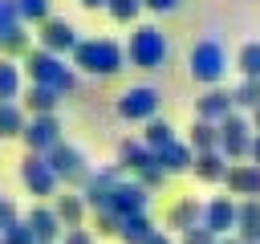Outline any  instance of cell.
<instances>
[{
    "label": "cell",
    "mask_w": 260,
    "mask_h": 244,
    "mask_svg": "<svg viewBox=\"0 0 260 244\" xmlns=\"http://www.w3.org/2000/svg\"><path fill=\"white\" fill-rule=\"evenodd\" d=\"M126 53H130V61H134L138 69H162V61H167L171 45H167L162 28H154V24H138V28L130 33Z\"/></svg>",
    "instance_id": "obj_1"
},
{
    "label": "cell",
    "mask_w": 260,
    "mask_h": 244,
    "mask_svg": "<svg viewBox=\"0 0 260 244\" xmlns=\"http://www.w3.org/2000/svg\"><path fill=\"white\" fill-rule=\"evenodd\" d=\"M223 69H228V53H223V45H219L215 37H203V41L191 49V77L215 85V81L223 77Z\"/></svg>",
    "instance_id": "obj_2"
},
{
    "label": "cell",
    "mask_w": 260,
    "mask_h": 244,
    "mask_svg": "<svg viewBox=\"0 0 260 244\" xmlns=\"http://www.w3.org/2000/svg\"><path fill=\"white\" fill-rule=\"evenodd\" d=\"M77 65L89 69V73H118L122 49L114 41H85V45H77Z\"/></svg>",
    "instance_id": "obj_3"
},
{
    "label": "cell",
    "mask_w": 260,
    "mask_h": 244,
    "mask_svg": "<svg viewBox=\"0 0 260 244\" xmlns=\"http://www.w3.org/2000/svg\"><path fill=\"white\" fill-rule=\"evenodd\" d=\"M158 110V89L154 85H134L118 98V114L130 118V122H150Z\"/></svg>",
    "instance_id": "obj_4"
},
{
    "label": "cell",
    "mask_w": 260,
    "mask_h": 244,
    "mask_svg": "<svg viewBox=\"0 0 260 244\" xmlns=\"http://www.w3.org/2000/svg\"><path fill=\"white\" fill-rule=\"evenodd\" d=\"M252 126L244 122V118H223L219 122V150L228 155V159H240V155H248L252 150V134H248Z\"/></svg>",
    "instance_id": "obj_5"
},
{
    "label": "cell",
    "mask_w": 260,
    "mask_h": 244,
    "mask_svg": "<svg viewBox=\"0 0 260 244\" xmlns=\"http://www.w3.org/2000/svg\"><path fill=\"white\" fill-rule=\"evenodd\" d=\"M146 207V187L142 183H118L114 187V195H110V211H118V216H134V211H142Z\"/></svg>",
    "instance_id": "obj_6"
},
{
    "label": "cell",
    "mask_w": 260,
    "mask_h": 244,
    "mask_svg": "<svg viewBox=\"0 0 260 244\" xmlns=\"http://www.w3.org/2000/svg\"><path fill=\"white\" fill-rule=\"evenodd\" d=\"M203 228L215 232V236L232 232V228H236V203H232V199H211V203L203 207Z\"/></svg>",
    "instance_id": "obj_7"
},
{
    "label": "cell",
    "mask_w": 260,
    "mask_h": 244,
    "mask_svg": "<svg viewBox=\"0 0 260 244\" xmlns=\"http://www.w3.org/2000/svg\"><path fill=\"white\" fill-rule=\"evenodd\" d=\"M232 94H223V89H207L199 102H195V114L203 118V122H223L228 114H232Z\"/></svg>",
    "instance_id": "obj_8"
},
{
    "label": "cell",
    "mask_w": 260,
    "mask_h": 244,
    "mask_svg": "<svg viewBox=\"0 0 260 244\" xmlns=\"http://www.w3.org/2000/svg\"><path fill=\"white\" fill-rule=\"evenodd\" d=\"M228 187H232L236 195H260V163L228 167Z\"/></svg>",
    "instance_id": "obj_9"
},
{
    "label": "cell",
    "mask_w": 260,
    "mask_h": 244,
    "mask_svg": "<svg viewBox=\"0 0 260 244\" xmlns=\"http://www.w3.org/2000/svg\"><path fill=\"white\" fill-rule=\"evenodd\" d=\"M223 159H228L223 150H199V159H195V175L207 179V183L228 179V163H223Z\"/></svg>",
    "instance_id": "obj_10"
},
{
    "label": "cell",
    "mask_w": 260,
    "mask_h": 244,
    "mask_svg": "<svg viewBox=\"0 0 260 244\" xmlns=\"http://www.w3.org/2000/svg\"><path fill=\"white\" fill-rule=\"evenodd\" d=\"M167 224H171V228H179V232H187V228L203 224V203H195V199H183V203H175V207L167 211Z\"/></svg>",
    "instance_id": "obj_11"
},
{
    "label": "cell",
    "mask_w": 260,
    "mask_h": 244,
    "mask_svg": "<svg viewBox=\"0 0 260 244\" xmlns=\"http://www.w3.org/2000/svg\"><path fill=\"white\" fill-rule=\"evenodd\" d=\"M191 163H195V159H191V146H187V142H179V138H175L171 146H162V150H158V167H162V171H187Z\"/></svg>",
    "instance_id": "obj_12"
},
{
    "label": "cell",
    "mask_w": 260,
    "mask_h": 244,
    "mask_svg": "<svg viewBox=\"0 0 260 244\" xmlns=\"http://www.w3.org/2000/svg\"><path fill=\"white\" fill-rule=\"evenodd\" d=\"M118 236H122L126 244H146L154 232H150V220H146L142 211H134V216H122V228H118Z\"/></svg>",
    "instance_id": "obj_13"
},
{
    "label": "cell",
    "mask_w": 260,
    "mask_h": 244,
    "mask_svg": "<svg viewBox=\"0 0 260 244\" xmlns=\"http://www.w3.org/2000/svg\"><path fill=\"white\" fill-rule=\"evenodd\" d=\"M171 142H175V130H171L167 122L150 118V122H146V146H150V150L158 155V150H162V146H171Z\"/></svg>",
    "instance_id": "obj_14"
},
{
    "label": "cell",
    "mask_w": 260,
    "mask_h": 244,
    "mask_svg": "<svg viewBox=\"0 0 260 244\" xmlns=\"http://www.w3.org/2000/svg\"><path fill=\"white\" fill-rule=\"evenodd\" d=\"M191 146H195V150H215V146H219V130L199 118V122L191 126Z\"/></svg>",
    "instance_id": "obj_15"
},
{
    "label": "cell",
    "mask_w": 260,
    "mask_h": 244,
    "mask_svg": "<svg viewBox=\"0 0 260 244\" xmlns=\"http://www.w3.org/2000/svg\"><path fill=\"white\" fill-rule=\"evenodd\" d=\"M45 41H49V45H57V49H77V37H73V28H69V24H61V20L45 24Z\"/></svg>",
    "instance_id": "obj_16"
},
{
    "label": "cell",
    "mask_w": 260,
    "mask_h": 244,
    "mask_svg": "<svg viewBox=\"0 0 260 244\" xmlns=\"http://www.w3.org/2000/svg\"><path fill=\"white\" fill-rule=\"evenodd\" d=\"M232 102H236V106H248V110H256V106H260V77H248V81H244V85L232 94Z\"/></svg>",
    "instance_id": "obj_17"
},
{
    "label": "cell",
    "mask_w": 260,
    "mask_h": 244,
    "mask_svg": "<svg viewBox=\"0 0 260 244\" xmlns=\"http://www.w3.org/2000/svg\"><path fill=\"white\" fill-rule=\"evenodd\" d=\"M240 69H244V77H260V41H248L240 49Z\"/></svg>",
    "instance_id": "obj_18"
},
{
    "label": "cell",
    "mask_w": 260,
    "mask_h": 244,
    "mask_svg": "<svg viewBox=\"0 0 260 244\" xmlns=\"http://www.w3.org/2000/svg\"><path fill=\"white\" fill-rule=\"evenodd\" d=\"M106 8H110L114 20H134L142 12V0H106Z\"/></svg>",
    "instance_id": "obj_19"
},
{
    "label": "cell",
    "mask_w": 260,
    "mask_h": 244,
    "mask_svg": "<svg viewBox=\"0 0 260 244\" xmlns=\"http://www.w3.org/2000/svg\"><path fill=\"white\" fill-rule=\"evenodd\" d=\"M183 244H215V232H207L203 224H195V228L183 232Z\"/></svg>",
    "instance_id": "obj_20"
},
{
    "label": "cell",
    "mask_w": 260,
    "mask_h": 244,
    "mask_svg": "<svg viewBox=\"0 0 260 244\" xmlns=\"http://www.w3.org/2000/svg\"><path fill=\"white\" fill-rule=\"evenodd\" d=\"M32 130H37V134H28L32 142H49V138H57V122H49V118H45V122H37Z\"/></svg>",
    "instance_id": "obj_21"
},
{
    "label": "cell",
    "mask_w": 260,
    "mask_h": 244,
    "mask_svg": "<svg viewBox=\"0 0 260 244\" xmlns=\"http://www.w3.org/2000/svg\"><path fill=\"white\" fill-rule=\"evenodd\" d=\"M142 8H150V12L167 16V12H175V8H179V0H142Z\"/></svg>",
    "instance_id": "obj_22"
},
{
    "label": "cell",
    "mask_w": 260,
    "mask_h": 244,
    "mask_svg": "<svg viewBox=\"0 0 260 244\" xmlns=\"http://www.w3.org/2000/svg\"><path fill=\"white\" fill-rule=\"evenodd\" d=\"M65 244H89V236H85V232H69V240H65Z\"/></svg>",
    "instance_id": "obj_23"
},
{
    "label": "cell",
    "mask_w": 260,
    "mask_h": 244,
    "mask_svg": "<svg viewBox=\"0 0 260 244\" xmlns=\"http://www.w3.org/2000/svg\"><path fill=\"white\" fill-rule=\"evenodd\" d=\"M24 8H28L32 16H37V12H45V0H24Z\"/></svg>",
    "instance_id": "obj_24"
},
{
    "label": "cell",
    "mask_w": 260,
    "mask_h": 244,
    "mask_svg": "<svg viewBox=\"0 0 260 244\" xmlns=\"http://www.w3.org/2000/svg\"><path fill=\"white\" fill-rule=\"evenodd\" d=\"M248 155H252V163H260V134L252 138V150H248Z\"/></svg>",
    "instance_id": "obj_25"
},
{
    "label": "cell",
    "mask_w": 260,
    "mask_h": 244,
    "mask_svg": "<svg viewBox=\"0 0 260 244\" xmlns=\"http://www.w3.org/2000/svg\"><path fill=\"white\" fill-rule=\"evenodd\" d=\"M146 244H171V240H167V236H158V232H154V236H150V240H146Z\"/></svg>",
    "instance_id": "obj_26"
},
{
    "label": "cell",
    "mask_w": 260,
    "mask_h": 244,
    "mask_svg": "<svg viewBox=\"0 0 260 244\" xmlns=\"http://www.w3.org/2000/svg\"><path fill=\"white\" fill-rule=\"evenodd\" d=\"M81 4H85V8H102L106 0H81Z\"/></svg>",
    "instance_id": "obj_27"
},
{
    "label": "cell",
    "mask_w": 260,
    "mask_h": 244,
    "mask_svg": "<svg viewBox=\"0 0 260 244\" xmlns=\"http://www.w3.org/2000/svg\"><path fill=\"white\" fill-rule=\"evenodd\" d=\"M252 122H256V130H260V106H256V110H252Z\"/></svg>",
    "instance_id": "obj_28"
},
{
    "label": "cell",
    "mask_w": 260,
    "mask_h": 244,
    "mask_svg": "<svg viewBox=\"0 0 260 244\" xmlns=\"http://www.w3.org/2000/svg\"><path fill=\"white\" fill-rule=\"evenodd\" d=\"M215 244H240V240H215Z\"/></svg>",
    "instance_id": "obj_29"
}]
</instances>
